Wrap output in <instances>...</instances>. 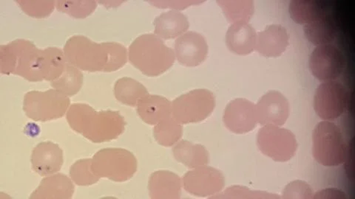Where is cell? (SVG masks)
I'll return each instance as SVG.
<instances>
[{
  "label": "cell",
  "mask_w": 355,
  "mask_h": 199,
  "mask_svg": "<svg viewBox=\"0 0 355 199\" xmlns=\"http://www.w3.org/2000/svg\"><path fill=\"white\" fill-rule=\"evenodd\" d=\"M255 106L258 123L262 126H282L290 115V104L286 97L279 91L266 93Z\"/></svg>",
  "instance_id": "obj_14"
},
{
  "label": "cell",
  "mask_w": 355,
  "mask_h": 199,
  "mask_svg": "<svg viewBox=\"0 0 355 199\" xmlns=\"http://www.w3.org/2000/svg\"><path fill=\"white\" fill-rule=\"evenodd\" d=\"M116 98L121 103L136 106L141 100L148 95L147 88L137 81L130 77H122L114 86Z\"/></svg>",
  "instance_id": "obj_26"
},
{
  "label": "cell",
  "mask_w": 355,
  "mask_h": 199,
  "mask_svg": "<svg viewBox=\"0 0 355 199\" xmlns=\"http://www.w3.org/2000/svg\"><path fill=\"white\" fill-rule=\"evenodd\" d=\"M83 75L79 69L67 63L63 74L51 82V86L66 96H73L81 90L83 85Z\"/></svg>",
  "instance_id": "obj_27"
},
{
  "label": "cell",
  "mask_w": 355,
  "mask_h": 199,
  "mask_svg": "<svg viewBox=\"0 0 355 199\" xmlns=\"http://www.w3.org/2000/svg\"><path fill=\"white\" fill-rule=\"evenodd\" d=\"M222 195L223 196H218V198H279L276 196H272L266 193L251 191L249 189H248L247 187L239 186H235L228 188V189L226 191H225V193H222Z\"/></svg>",
  "instance_id": "obj_34"
},
{
  "label": "cell",
  "mask_w": 355,
  "mask_h": 199,
  "mask_svg": "<svg viewBox=\"0 0 355 199\" xmlns=\"http://www.w3.org/2000/svg\"><path fill=\"white\" fill-rule=\"evenodd\" d=\"M215 107L214 93L205 88H198L174 100L172 116L181 124L199 123L212 114Z\"/></svg>",
  "instance_id": "obj_8"
},
{
  "label": "cell",
  "mask_w": 355,
  "mask_h": 199,
  "mask_svg": "<svg viewBox=\"0 0 355 199\" xmlns=\"http://www.w3.org/2000/svg\"><path fill=\"white\" fill-rule=\"evenodd\" d=\"M148 188L152 198H179L182 194V180L174 173L159 171L151 174Z\"/></svg>",
  "instance_id": "obj_19"
},
{
  "label": "cell",
  "mask_w": 355,
  "mask_h": 199,
  "mask_svg": "<svg viewBox=\"0 0 355 199\" xmlns=\"http://www.w3.org/2000/svg\"><path fill=\"white\" fill-rule=\"evenodd\" d=\"M69 97L55 88L46 92L32 91L24 97V110L28 117L46 122L62 117L70 108Z\"/></svg>",
  "instance_id": "obj_7"
},
{
  "label": "cell",
  "mask_w": 355,
  "mask_h": 199,
  "mask_svg": "<svg viewBox=\"0 0 355 199\" xmlns=\"http://www.w3.org/2000/svg\"><path fill=\"white\" fill-rule=\"evenodd\" d=\"M349 101L347 88L336 81L322 83L314 97V108L322 120L330 121L340 117L346 112Z\"/></svg>",
  "instance_id": "obj_10"
},
{
  "label": "cell",
  "mask_w": 355,
  "mask_h": 199,
  "mask_svg": "<svg viewBox=\"0 0 355 199\" xmlns=\"http://www.w3.org/2000/svg\"><path fill=\"white\" fill-rule=\"evenodd\" d=\"M217 3L223 10L227 19L232 24L240 21L248 22L254 15L253 2L249 0H220Z\"/></svg>",
  "instance_id": "obj_28"
},
{
  "label": "cell",
  "mask_w": 355,
  "mask_h": 199,
  "mask_svg": "<svg viewBox=\"0 0 355 199\" xmlns=\"http://www.w3.org/2000/svg\"><path fill=\"white\" fill-rule=\"evenodd\" d=\"M55 6L61 12L75 18H85L96 8L95 1H55Z\"/></svg>",
  "instance_id": "obj_31"
},
{
  "label": "cell",
  "mask_w": 355,
  "mask_h": 199,
  "mask_svg": "<svg viewBox=\"0 0 355 199\" xmlns=\"http://www.w3.org/2000/svg\"><path fill=\"white\" fill-rule=\"evenodd\" d=\"M313 198H347V196L343 191L335 188H329L314 194Z\"/></svg>",
  "instance_id": "obj_35"
},
{
  "label": "cell",
  "mask_w": 355,
  "mask_h": 199,
  "mask_svg": "<svg viewBox=\"0 0 355 199\" xmlns=\"http://www.w3.org/2000/svg\"><path fill=\"white\" fill-rule=\"evenodd\" d=\"M155 35L160 39H171L184 35L190 27L187 17L179 10H170L154 21Z\"/></svg>",
  "instance_id": "obj_22"
},
{
  "label": "cell",
  "mask_w": 355,
  "mask_h": 199,
  "mask_svg": "<svg viewBox=\"0 0 355 199\" xmlns=\"http://www.w3.org/2000/svg\"><path fill=\"white\" fill-rule=\"evenodd\" d=\"M313 142L315 160L326 167H336L348 160V146L341 129L330 121H322L315 126Z\"/></svg>",
  "instance_id": "obj_5"
},
{
  "label": "cell",
  "mask_w": 355,
  "mask_h": 199,
  "mask_svg": "<svg viewBox=\"0 0 355 199\" xmlns=\"http://www.w3.org/2000/svg\"><path fill=\"white\" fill-rule=\"evenodd\" d=\"M63 151L57 144L43 142L33 149L31 155L33 170L42 176L58 173L63 164Z\"/></svg>",
  "instance_id": "obj_16"
},
{
  "label": "cell",
  "mask_w": 355,
  "mask_h": 199,
  "mask_svg": "<svg viewBox=\"0 0 355 199\" xmlns=\"http://www.w3.org/2000/svg\"><path fill=\"white\" fill-rule=\"evenodd\" d=\"M223 121L230 131L246 134L257 126V106L246 99L233 100L225 110Z\"/></svg>",
  "instance_id": "obj_13"
},
{
  "label": "cell",
  "mask_w": 355,
  "mask_h": 199,
  "mask_svg": "<svg viewBox=\"0 0 355 199\" xmlns=\"http://www.w3.org/2000/svg\"><path fill=\"white\" fill-rule=\"evenodd\" d=\"M73 193L72 180L62 173H58L44 178L31 198H71Z\"/></svg>",
  "instance_id": "obj_21"
},
{
  "label": "cell",
  "mask_w": 355,
  "mask_h": 199,
  "mask_svg": "<svg viewBox=\"0 0 355 199\" xmlns=\"http://www.w3.org/2000/svg\"><path fill=\"white\" fill-rule=\"evenodd\" d=\"M282 194L284 198H313L315 193L306 182L297 180L286 185Z\"/></svg>",
  "instance_id": "obj_33"
},
{
  "label": "cell",
  "mask_w": 355,
  "mask_h": 199,
  "mask_svg": "<svg viewBox=\"0 0 355 199\" xmlns=\"http://www.w3.org/2000/svg\"><path fill=\"white\" fill-rule=\"evenodd\" d=\"M66 64L64 52L57 48L40 50L24 39L0 47V72L21 76L30 82L57 80Z\"/></svg>",
  "instance_id": "obj_1"
},
{
  "label": "cell",
  "mask_w": 355,
  "mask_h": 199,
  "mask_svg": "<svg viewBox=\"0 0 355 199\" xmlns=\"http://www.w3.org/2000/svg\"><path fill=\"white\" fill-rule=\"evenodd\" d=\"M257 32L248 22L232 24L227 32L226 44L230 51L240 55L252 53L257 46Z\"/></svg>",
  "instance_id": "obj_18"
},
{
  "label": "cell",
  "mask_w": 355,
  "mask_h": 199,
  "mask_svg": "<svg viewBox=\"0 0 355 199\" xmlns=\"http://www.w3.org/2000/svg\"><path fill=\"white\" fill-rule=\"evenodd\" d=\"M182 184L187 192L205 197L223 190L225 180L220 171L205 165L187 172L183 177Z\"/></svg>",
  "instance_id": "obj_12"
},
{
  "label": "cell",
  "mask_w": 355,
  "mask_h": 199,
  "mask_svg": "<svg viewBox=\"0 0 355 199\" xmlns=\"http://www.w3.org/2000/svg\"><path fill=\"white\" fill-rule=\"evenodd\" d=\"M92 168L99 178L122 182L129 180L136 173L137 160L128 150L105 149L94 155Z\"/></svg>",
  "instance_id": "obj_6"
},
{
  "label": "cell",
  "mask_w": 355,
  "mask_h": 199,
  "mask_svg": "<svg viewBox=\"0 0 355 199\" xmlns=\"http://www.w3.org/2000/svg\"><path fill=\"white\" fill-rule=\"evenodd\" d=\"M67 120L71 128L95 143L109 142L119 138L125 131L126 122L119 112H97L85 104H72Z\"/></svg>",
  "instance_id": "obj_3"
},
{
  "label": "cell",
  "mask_w": 355,
  "mask_h": 199,
  "mask_svg": "<svg viewBox=\"0 0 355 199\" xmlns=\"http://www.w3.org/2000/svg\"><path fill=\"white\" fill-rule=\"evenodd\" d=\"M92 159L80 160L76 162L70 169L72 181L79 186H88L96 184L99 180L92 168Z\"/></svg>",
  "instance_id": "obj_30"
},
{
  "label": "cell",
  "mask_w": 355,
  "mask_h": 199,
  "mask_svg": "<svg viewBox=\"0 0 355 199\" xmlns=\"http://www.w3.org/2000/svg\"><path fill=\"white\" fill-rule=\"evenodd\" d=\"M328 6L318 0H293L288 7L293 20L300 25H308L328 14Z\"/></svg>",
  "instance_id": "obj_23"
},
{
  "label": "cell",
  "mask_w": 355,
  "mask_h": 199,
  "mask_svg": "<svg viewBox=\"0 0 355 199\" xmlns=\"http://www.w3.org/2000/svg\"><path fill=\"white\" fill-rule=\"evenodd\" d=\"M153 135L161 146L171 147L182 138V127L173 117H169L155 125Z\"/></svg>",
  "instance_id": "obj_29"
},
{
  "label": "cell",
  "mask_w": 355,
  "mask_h": 199,
  "mask_svg": "<svg viewBox=\"0 0 355 199\" xmlns=\"http://www.w3.org/2000/svg\"><path fill=\"white\" fill-rule=\"evenodd\" d=\"M137 111L144 123L157 125L163 120L171 117L172 104L164 97L148 94L139 102Z\"/></svg>",
  "instance_id": "obj_20"
},
{
  "label": "cell",
  "mask_w": 355,
  "mask_h": 199,
  "mask_svg": "<svg viewBox=\"0 0 355 199\" xmlns=\"http://www.w3.org/2000/svg\"><path fill=\"white\" fill-rule=\"evenodd\" d=\"M22 10L28 15L44 18L49 16L54 8L55 2L53 1H18Z\"/></svg>",
  "instance_id": "obj_32"
},
{
  "label": "cell",
  "mask_w": 355,
  "mask_h": 199,
  "mask_svg": "<svg viewBox=\"0 0 355 199\" xmlns=\"http://www.w3.org/2000/svg\"><path fill=\"white\" fill-rule=\"evenodd\" d=\"M257 145L266 156L282 162L291 160L297 148V140L292 131L272 125L263 126L259 131Z\"/></svg>",
  "instance_id": "obj_9"
},
{
  "label": "cell",
  "mask_w": 355,
  "mask_h": 199,
  "mask_svg": "<svg viewBox=\"0 0 355 199\" xmlns=\"http://www.w3.org/2000/svg\"><path fill=\"white\" fill-rule=\"evenodd\" d=\"M130 63L144 75L159 76L168 71L175 59V52L154 35H144L129 48Z\"/></svg>",
  "instance_id": "obj_4"
},
{
  "label": "cell",
  "mask_w": 355,
  "mask_h": 199,
  "mask_svg": "<svg viewBox=\"0 0 355 199\" xmlns=\"http://www.w3.org/2000/svg\"><path fill=\"white\" fill-rule=\"evenodd\" d=\"M173 152L174 158L178 162L190 169L202 167L209 162V153L205 147L187 140H182L177 143Z\"/></svg>",
  "instance_id": "obj_24"
},
{
  "label": "cell",
  "mask_w": 355,
  "mask_h": 199,
  "mask_svg": "<svg viewBox=\"0 0 355 199\" xmlns=\"http://www.w3.org/2000/svg\"><path fill=\"white\" fill-rule=\"evenodd\" d=\"M174 52L175 58L182 65L197 66L205 61L208 46L202 35L190 31L175 40Z\"/></svg>",
  "instance_id": "obj_15"
},
{
  "label": "cell",
  "mask_w": 355,
  "mask_h": 199,
  "mask_svg": "<svg viewBox=\"0 0 355 199\" xmlns=\"http://www.w3.org/2000/svg\"><path fill=\"white\" fill-rule=\"evenodd\" d=\"M288 46L286 29L281 25H270L257 33L255 49L268 58H277L285 52Z\"/></svg>",
  "instance_id": "obj_17"
},
{
  "label": "cell",
  "mask_w": 355,
  "mask_h": 199,
  "mask_svg": "<svg viewBox=\"0 0 355 199\" xmlns=\"http://www.w3.org/2000/svg\"><path fill=\"white\" fill-rule=\"evenodd\" d=\"M304 30L306 39L317 47L330 44L337 35L336 26L329 15L304 26Z\"/></svg>",
  "instance_id": "obj_25"
},
{
  "label": "cell",
  "mask_w": 355,
  "mask_h": 199,
  "mask_svg": "<svg viewBox=\"0 0 355 199\" xmlns=\"http://www.w3.org/2000/svg\"><path fill=\"white\" fill-rule=\"evenodd\" d=\"M67 63L87 72H114L123 68L128 52L116 42L96 43L83 36H74L64 47Z\"/></svg>",
  "instance_id": "obj_2"
},
{
  "label": "cell",
  "mask_w": 355,
  "mask_h": 199,
  "mask_svg": "<svg viewBox=\"0 0 355 199\" xmlns=\"http://www.w3.org/2000/svg\"><path fill=\"white\" fill-rule=\"evenodd\" d=\"M345 66V57L337 47L331 44L318 46L311 54L309 68L319 81H336Z\"/></svg>",
  "instance_id": "obj_11"
}]
</instances>
